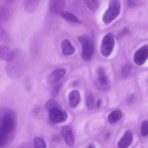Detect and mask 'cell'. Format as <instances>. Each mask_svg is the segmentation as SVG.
Wrapping results in <instances>:
<instances>
[{
    "instance_id": "obj_1",
    "label": "cell",
    "mask_w": 148,
    "mask_h": 148,
    "mask_svg": "<svg viewBox=\"0 0 148 148\" xmlns=\"http://www.w3.org/2000/svg\"><path fill=\"white\" fill-rule=\"evenodd\" d=\"M16 125L15 112L7 107L0 108V147L8 145L13 141Z\"/></svg>"
},
{
    "instance_id": "obj_2",
    "label": "cell",
    "mask_w": 148,
    "mask_h": 148,
    "mask_svg": "<svg viewBox=\"0 0 148 148\" xmlns=\"http://www.w3.org/2000/svg\"><path fill=\"white\" fill-rule=\"evenodd\" d=\"M13 50L12 57L6 62L5 66L6 73L12 79H18L23 74L25 69V61L23 51L20 48Z\"/></svg>"
},
{
    "instance_id": "obj_3",
    "label": "cell",
    "mask_w": 148,
    "mask_h": 148,
    "mask_svg": "<svg viewBox=\"0 0 148 148\" xmlns=\"http://www.w3.org/2000/svg\"><path fill=\"white\" fill-rule=\"evenodd\" d=\"M121 4L119 0H110L108 8L102 18L103 23L106 24L110 23L119 16Z\"/></svg>"
},
{
    "instance_id": "obj_4",
    "label": "cell",
    "mask_w": 148,
    "mask_h": 148,
    "mask_svg": "<svg viewBox=\"0 0 148 148\" xmlns=\"http://www.w3.org/2000/svg\"><path fill=\"white\" fill-rule=\"evenodd\" d=\"M78 40L81 44L82 51L81 56L85 61L90 60L92 58L94 52L93 42L88 36L82 35L79 36Z\"/></svg>"
},
{
    "instance_id": "obj_5",
    "label": "cell",
    "mask_w": 148,
    "mask_h": 148,
    "mask_svg": "<svg viewBox=\"0 0 148 148\" xmlns=\"http://www.w3.org/2000/svg\"><path fill=\"white\" fill-rule=\"evenodd\" d=\"M113 35L111 33L106 34L103 38L100 47V51L105 57L109 56L112 53L114 46Z\"/></svg>"
},
{
    "instance_id": "obj_6",
    "label": "cell",
    "mask_w": 148,
    "mask_h": 148,
    "mask_svg": "<svg viewBox=\"0 0 148 148\" xmlns=\"http://www.w3.org/2000/svg\"><path fill=\"white\" fill-rule=\"evenodd\" d=\"M50 120L53 123L58 124L64 122L67 119V112L62 109L60 106L53 108L48 111Z\"/></svg>"
},
{
    "instance_id": "obj_7",
    "label": "cell",
    "mask_w": 148,
    "mask_h": 148,
    "mask_svg": "<svg viewBox=\"0 0 148 148\" xmlns=\"http://www.w3.org/2000/svg\"><path fill=\"white\" fill-rule=\"evenodd\" d=\"M148 56V45H145L135 52L133 58L134 62L138 65H142L147 60Z\"/></svg>"
},
{
    "instance_id": "obj_8",
    "label": "cell",
    "mask_w": 148,
    "mask_h": 148,
    "mask_svg": "<svg viewBox=\"0 0 148 148\" xmlns=\"http://www.w3.org/2000/svg\"><path fill=\"white\" fill-rule=\"evenodd\" d=\"M60 134L67 145L72 147L74 144L75 138L71 127L66 125L63 127L61 130Z\"/></svg>"
},
{
    "instance_id": "obj_9",
    "label": "cell",
    "mask_w": 148,
    "mask_h": 148,
    "mask_svg": "<svg viewBox=\"0 0 148 148\" xmlns=\"http://www.w3.org/2000/svg\"><path fill=\"white\" fill-rule=\"evenodd\" d=\"M66 0H49V9L51 13L54 14H60L63 10Z\"/></svg>"
},
{
    "instance_id": "obj_10",
    "label": "cell",
    "mask_w": 148,
    "mask_h": 148,
    "mask_svg": "<svg viewBox=\"0 0 148 148\" xmlns=\"http://www.w3.org/2000/svg\"><path fill=\"white\" fill-rule=\"evenodd\" d=\"M66 72V69L64 68H58L55 69L49 75L47 79L48 82L53 83L58 82L65 75Z\"/></svg>"
},
{
    "instance_id": "obj_11",
    "label": "cell",
    "mask_w": 148,
    "mask_h": 148,
    "mask_svg": "<svg viewBox=\"0 0 148 148\" xmlns=\"http://www.w3.org/2000/svg\"><path fill=\"white\" fill-rule=\"evenodd\" d=\"M133 140V135L130 130H127L123 136L120 139L117 144V147L119 148H126L131 144Z\"/></svg>"
},
{
    "instance_id": "obj_12",
    "label": "cell",
    "mask_w": 148,
    "mask_h": 148,
    "mask_svg": "<svg viewBox=\"0 0 148 148\" xmlns=\"http://www.w3.org/2000/svg\"><path fill=\"white\" fill-rule=\"evenodd\" d=\"M61 47L62 54L64 56H69L73 55L75 49L68 39L63 40L61 42Z\"/></svg>"
},
{
    "instance_id": "obj_13",
    "label": "cell",
    "mask_w": 148,
    "mask_h": 148,
    "mask_svg": "<svg viewBox=\"0 0 148 148\" xmlns=\"http://www.w3.org/2000/svg\"><path fill=\"white\" fill-rule=\"evenodd\" d=\"M40 0H23V5L25 11L28 13L36 12L39 6Z\"/></svg>"
},
{
    "instance_id": "obj_14",
    "label": "cell",
    "mask_w": 148,
    "mask_h": 148,
    "mask_svg": "<svg viewBox=\"0 0 148 148\" xmlns=\"http://www.w3.org/2000/svg\"><path fill=\"white\" fill-rule=\"evenodd\" d=\"M69 106L71 108L76 107L79 104L81 100L79 92L77 90H73L70 92L68 95Z\"/></svg>"
},
{
    "instance_id": "obj_15",
    "label": "cell",
    "mask_w": 148,
    "mask_h": 148,
    "mask_svg": "<svg viewBox=\"0 0 148 148\" xmlns=\"http://www.w3.org/2000/svg\"><path fill=\"white\" fill-rule=\"evenodd\" d=\"M13 50L7 45H0V60L7 62L12 56Z\"/></svg>"
},
{
    "instance_id": "obj_16",
    "label": "cell",
    "mask_w": 148,
    "mask_h": 148,
    "mask_svg": "<svg viewBox=\"0 0 148 148\" xmlns=\"http://www.w3.org/2000/svg\"><path fill=\"white\" fill-rule=\"evenodd\" d=\"M0 41L6 45L10 44L12 42V39L11 36L1 23H0Z\"/></svg>"
},
{
    "instance_id": "obj_17",
    "label": "cell",
    "mask_w": 148,
    "mask_h": 148,
    "mask_svg": "<svg viewBox=\"0 0 148 148\" xmlns=\"http://www.w3.org/2000/svg\"><path fill=\"white\" fill-rule=\"evenodd\" d=\"M61 16L65 20L77 24H81L80 20L73 14L66 11L63 10L60 13Z\"/></svg>"
},
{
    "instance_id": "obj_18",
    "label": "cell",
    "mask_w": 148,
    "mask_h": 148,
    "mask_svg": "<svg viewBox=\"0 0 148 148\" xmlns=\"http://www.w3.org/2000/svg\"><path fill=\"white\" fill-rule=\"evenodd\" d=\"M97 74L98 83L103 86H107L108 84V80L103 69L101 68L99 69L97 71Z\"/></svg>"
},
{
    "instance_id": "obj_19",
    "label": "cell",
    "mask_w": 148,
    "mask_h": 148,
    "mask_svg": "<svg viewBox=\"0 0 148 148\" xmlns=\"http://www.w3.org/2000/svg\"><path fill=\"white\" fill-rule=\"evenodd\" d=\"M122 116V113L120 110H115L112 112L108 114V119L109 122L113 124L119 121Z\"/></svg>"
},
{
    "instance_id": "obj_20",
    "label": "cell",
    "mask_w": 148,
    "mask_h": 148,
    "mask_svg": "<svg viewBox=\"0 0 148 148\" xmlns=\"http://www.w3.org/2000/svg\"><path fill=\"white\" fill-rule=\"evenodd\" d=\"M10 12L8 8L4 5L0 6V23L2 24L8 19Z\"/></svg>"
},
{
    "instance_id": "obj_21",
    "label": "cell",
    "mask_w": 148,
    "mask_h": 148,
    "mask_svg": "<svg viewBox=\"0 0 148 148\" xmlns=\"http://www.w3.org/2000/svg\"><path fill=\"white\" fill-rule=\"evenodd\" d=\"M33 144L34 147L37 148H46L47 144L45 141L42 138L40 137H36L33 140Z\"/></svg>"
},
{
    "instance_id": "obj_22",
    "label": "cell",
    "mask_w": 148,
    "mask_h": 148,
    "mask_svg": "<svg viewBox=\"0 0 148 148\" xmlns=\"http://www.w3.org/2000/svg\"><path fill=\"white\" fill-rule=\"evenodd\" d=\"M95 103V98L93 94L88 92L87 95L86 104L88 108L90 110L93 109Z\"/></svg>"
},
{
    "instance_id": "obj_23",
    "label": "cell",
    "mask_w": 148,
    "mask_h": 148,
    "mask_svg": "<svg viewBox=\"0 0 148 148\" xmlns=\"http://www.w3.org/2000/svg\"><path fill=\"white\" fill-rule=\"evenodd\" d=\"M84 1L88 8L92 11H95L99 7L98 0H84Z\"/></svg>"
},
{
    "instance_id": "obj_24",
    "label": "cell",
    "mask_w": 148,
    "mask_h": 148,
    "mask_svg": "<svg viewBox=\"0 0 148 148\" xmlns=\"http://www.w3.org/2000/svg\"><path fill=\"white\" fill-rule=\"evenodd\" d=\"M60 106L58 102L55 100L51 99L48 100L45 103L44 108L47 111L55 107Z\"/></svg>"
},
{
    "instance_id": "obj_25",
    "label": "cell",
    "mask_w": 148,
    "mask_h": 148,
    "mask_svg": "<svg viewBox=\"0 0 148 148\" xmlns=\"http://www.w3.org/2000/svg\"><path fill=\"white\" fill-rule=\"evenodd\" d=\"M141 133L143 136L146 137L148 134V122L147 120L142 121L140 126Z\"/></svg>"
},
{
    "instance_id": "obj_26",
    "label": "cell",
    "mask_w": 148,
    "mask_h": 148,
    "mask_svg": "<svg viewBox=\"0 0 148 148\" xmlns=\"http://www.w3.org/2000/svg\"><path fill=\"white\" fill-rule=\"evenodd\" d=\"M61 87V84H58L56 85L52 90L51 94L52 96H55L58 93Z\"/></svg>"
},
{
    "instance_id": "obj_27",
    "label": "cell",
    "mask_w": 148,
    "mask_h": 148,
    "mask_svg": "<svg viewBox=\"0 0 148 148\" xmlns=\"http://www.w3.org/2000/svg\"><path fill=\"white\" fill-rule=\"evenodd\" d=\"M139 0H127L128 6L130 8L135 7L138 3Z\"/></svg>"
},
{
    "instance_id": "obj_28",
    "label": "cell",
    "mask_w": 148,
    "mask_h": 148,
    "mask_svg": "<svg viewBox=\"0 0 148 148\" xmlns=\"http://www.w3.org/2000/svg\"><path fill=\"white\" fill-rule=\"evenodd\" d=\"M130 68L128 66H125L123 69L122 73L124 75H127L130 72Z\"/></svg>"
},
{
    "instance_id": "obj_29",
    "label": "cell",
    "mask_w": 148,
    "mask_h": 148,
    "mask_svg": "<svg viewBox=\"0 0 148 148\" xmlns=\"http://www.w3.org/2000/svg\"><path fill=\"white\" fill-rule=\"evenodd\" d=\"M102 101L101 99H99L97 100L96 104V107L97 108H99L101 104Z\"/></svg>"
},
{
    "instance_id": "obj_30",
    "label": "cell",
    "mask_w": 148,
    "mask_h": 148,
    "mask_svg": "<svg viewBox=\"0 0 148 148\" xmlns=\"http://www.w3.org/2000/svg\"><path fill=\"white\" fill-rule=\"evenodd\" d=\"M16 0H5V1L6 4H10L13 3Z\"/></svg>"
},
{
    "instance_id": "obj_31",
    "label": "cell",
    "mask_w": 148,
    "mask_h": 148,
    "mask_svg": "<svg viewBox=\"0 0 148 148\" xmlns=\"http://www.w3.org/2000/svg\"><path fill=\"white\" fill-rule=\"evenodd\" d=\"M88 148H94L95 147V145L92 144H91L89 145L88 147Z\"/></svg>"
},
{
    "instance_id": "obj_32",
    "label": "cell",
    "mask_w": 148,
    "mask_h": 148,
    "mask_svg": "<svg viewBox=\"0 0 148 148\" xmlns=\"http://www.w3.org/2000/svg\"><path fill=\"white\" fill-rule=\"evenodd\" d=\"M110 133H107L106 136V138H108L110 136Z\"/></svg>"
}]
</instances>
